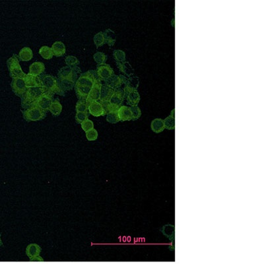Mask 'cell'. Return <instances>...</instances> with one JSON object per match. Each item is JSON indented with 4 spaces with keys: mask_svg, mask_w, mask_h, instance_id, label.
<instances>
[{
    "mask_svg": "<svg viewBox=\"0 0 264 264\" xmlns=\"http://www.w3.org/2000/svg\"><path fill=\"white\" fill-rule=\"evenodd\" d=\"M97 77L95 70L88 71L80 75L74 87L79 100H86Z\"/></svg>",
    "mask_w": 264,
    "mask_h": 264,
    "instance_id": "1",
    "label": "cell"
},
{
    "mask_svg": "<svg viewBox=\"0 0 264 264\" xmlns=\"http://www.w3.org/2000/svg\"><path fill=\"white\" fill-rule=\"evenodd\" d=\"M81 73L79 67L65 66L58 71L57 77L60 86L64 92L71 90L77 80V75Z\"/></svg>",
    "mask_w": 264,
    "mask_h": 264,
    "instance_id": "2",
    "label": "cell"
},
{
    "mask_svg": "<svg viewBox=\"0 0 264 264\" xmlns=\"http://www.w3.org/2000/svg\"><path fill=\"white\" fill-rule=\"evenodd\" d=\"M46 92V89L42 87L27 88L25 94L20 98L22 108L24 109L29 108L30 105L35 102Z\"/></svg>",
    "mask_w": 264,
    "mask_h": 264,
    "instance_id": "3",
    "label": "cell"
},
{
    "mask_svg": "<svg viewBox=\"0 0 264 264\" xmlns=\"http://www.w3.org/2000/svg\"><path fill=\"white\" fill-rule=\"evenodd\" d=\"M40 77L42 87L45 88L46 91L50 92L52 95L57 94L59 95L64 96L65 92L61 89L57 79L53 75L49 74L41 75Z\"/></svg>",
    "mask_w": 264,
    "mask_h": 264,
    "instance_id": "4",
    "label": "cell"
},
{
    "mask_svg": "<svg viewBox=\"0 0 264 264\" xmlns=\"http://www.w3.org/2000/svg\"><path fill=\"white\" fill-rule=\"evenodd\" d=\"M124 98V92L123 89L119 88L114 90V93L108 102L103 105L106 113L112 111H118L120 107L122 106Z\"/></svg>",
    "mask_w": 264,
    "mask_h": 264,
    "instance_id": "5",
    "label": "cell"
},
{
    "mask_svg": "<svg viewBox=\"0 0 264 264\" xmlns=\"http://www.w3.org/2000/svg\"><path fill=\"white\" fill-rule=\"evenodd\" d=\"M8 70L9 71L10 76L13 79H22L25 78L26 74L23 71L21 67L19 64V60L16 54H13L11 57L7 61Z\"/></svg>",
    "mask_w": 264,
    "mask_h": 264,
    "instance_id": "6",
    "label": "cell"
},
{
    "mask_svg": "<svg viewBox=\"0 0 264 264\" xmlns=\"http://www.w3.org/2000/svg\"><path fill=\"white\" fill-rule=\"evenodd\" d=\"M23 118L26 122H37L44 119L46 116V112L42 110L38 106H33L25 110L22 111Z\"/></svg>",
    "mask_w": 264,
    "mask_h": 264,
    "instance_id": "7",
    "label": "cell"
},
{
    "mask_svg": "<svg viewBox=\"0 0 264 264\" xmlns=\"http://www.w3.org/2000/svg\"><path fill=\"white\" fill-rule=\"evenodd\" d=\"M53 96L54 95L46 91L35 102H34L33 104L30 105L29 108L31 107V106H38V107L41 108L42 110L45 112L49 111L50 106L53 101Z\"/></svg>",
    "mask_w": 264,
    "mask_h": 264,
    "instance_id": "8",
    "label": "cell"
},
{
    "mask_svg": "<svg viewBox=\"0 0 264 264\" xmlns=\"http://www.w3.org/2000/svg\"><path fill=\"white\" fill-rule=\"evenodd\" d=\"M101 81L97 77L95 79L93 85L91 88V90L87 96L86 101L87 102L88 105L92 101H98L100 100L101 92L102 87Z\"/></svg>",
    "mask_w": 264,
    "mask_h": 264,
    "instance_id": "9",
    "label": "cell"
},
{
    "mask_svg": "<svg viewBox=\"0 0 264 264\" xmlns=\"http://www.w3.org/2000/svg\"><path fill=\"white\" fill-rule=\"evenodd\" d=\"M96 75H97V78L101 81H106L108 79L114 75V71L113 70L110 66L108 64H104L101 66H97Z\"/></svg>",
    "mask_w": 264,
    "mask_h": 264,
    "instance_id": "10",
    "label": "cell"
},
{
    "mask_svg": "<svg viewBox=\"0 0 264 264\" xmlns=\"http://www.w3.org/2000/svg\"><path fill=\"white\" fill-rule=\"evenodd\" d=\"M128 78L123 75H114L105 81V85L114 90L120 88L122 85L125 84Z\"/></svg>",
    "mask_w": 264,
    "mask_h": 264,
    "instance_id": "11",
    "label": "cell"
},
{
    "mask_svg": "<svg viewBox=\"0 0 264 264\" xmlns=\"http://www.w3.org/2000/svg\"><path fill=\"white\" fill-rule=\"evenodd\" d=\"M11 87L13 92L15 95L21 98L26 91V87L25 83V81L22 79H13L11 83Z\"/></svg>",
    "mask_w": 264,
    "mask_h": 264,
    "instance_id": "12",
    "label": "cell"
},
{
    "mask_svg": "<svg viewBox=\"0 0 264 264\" xmlns=\"http://www.w3.org/2000/svg\"><path fill=\"white\" fill-rule=\"evenodd\" d=\"M88 110L89 114H91L95 117H99V116L106 115L105 109L100 102L98 101H92L89 104Z\"/></svg>",
    "mask_w": 264,
    "mask_h": 264,
    "instance_id": "13",
    "label": "cell"
},
{
    "mask_svg": "<svg viewBox=\"0 0 264 264\" xmlns=\"http://www.w3.org/2000/svg\"><path fill=\"white\" fill-rule=\"evenodd\" d=\"M139 84V77L135 75H132V76L129 77L128 79H127L126 82L125 83V87L123 88V92H124V97L129 93L130 92L137 91Z\"/></svg>",
    "mask_w": 264,
    "mask_h": 264,
    "instance_id": "14",
    "label": "cell"
},
{
    "mask_svg": "<svg viewBox=\"0 0 264 264\" xmlns=\"http://www.w3.org/2000/svg\"><path fill=\"white\" fill-rule=\"evenodd\" d=\"M114 89L108 87L107 85H106L105 84L102 85L101 97H100V100H99L101 103L102 105H104L107 103V102H108L113 93H114Z\"/></svg>",
    "mask_w": 264,
    "mask_h": 264,
    "instance_id": "15",
    "label": "cell"
},
{
    "mask_svg": "<svg viewBox=\"0 0 264 264\" xmlns=\"http://www.w3.org/2000/svg\"><path fill=\"white\" fill-rule=\"evenodd\" d=\"M120 121L125 122L132 120V113L129 106H122L118 110Z\"/></svg>",
    "mask_w": 264,
    "mask_h": 264,
    "instance_id": "16",
    "label": "cell"
},
{
    "mask_svg": "<svg viewBox=\"0 0 264 264\" xmlns=\"http://www.w3.org/2000/svg\"><path fill=\"white\" fill-rule=\"evenodd\" d=\"M44 71H45V66L44 63L40 61H36L30 66L29 74L39 77L44 73Z\"/></svg>",
    "mask_w": 264,
    "mask_h": 264,
    "instance_id": "17",
    "label": "cell"
},
{
    "mask_svg": "<svg viewBox=\"0 0 264 264\" xmlns=\"http://www.w3.org/2000/svg\"><path fill=\"white\" fill-rule=\"evenodd\" d=\"M41 251H42V248L39 244L33 243V244H30L27 246L26 248V254L30 259H32L40 256Z\"/></svg>",
    "mask_w": 264,
    "mask_h": 264,
    "instance_id": "18",
    "label": "cell"
},
{
    "mask_svg": "<svg viewBox=\"0 0 264 264\" xmlns=\"http://www.w3.org/2000/svg\"><path fill=\"white\" fill-rule=\"evenodd\" d=\"M26 88L40 87H42L39 77H36L30 74H26L25 78L24 79Z\"/></svg>",
    "mask_w": 264,
    "mask_h": 264,
    "instance_id": "19",
    "label": "cell"
},
{
    "mask_svg": "<svg viewBox=\"0 0 264 264\" xmlns=\"http://www.w3.org/2000/svg\"><path fill=\"white\" fill-rule=\"evenodd\" d=\"M116 66H117L119 70L126 76L129 77L134 75V70L128 61H124V62L122 63L116 62Z\"/></svg>",
    "mask_w": 264,
    "mask_h": 264,
    "instance_id": "20",
    "label": "cell"
},
{
    "mask_svg": "<svg viewBox=\"0 0 264 264\" xmlns=\"http://www.w3.org/2000/svg\"><path fill=\"white\" fill-rule=\"evenodd\" d=\"M51 49L52 50L54 56L56 57L63 56L66 52V46H65L64 44L60 41H57V42H54L52 44Z\"/></svg>",
    "mask_w": 264,
    "mask_h": 264,
    "instance_id": "21",
    "label": "cell"
},
{
    "mask_svg": "<svg viewBox=\"0 0 264 264\" xmlns=\"http://www.w3.org/2000/svg\"><path fill=\"white\" fill-rule=\"evenodd\" d=\"M127 103L131 106H137L140 101V95L138 91L130 92L126 96Z\"/></svg>",
    "mask_w": 264,
    "mask_h": 264,
    "instance_id": "22",
    "label": "cell"
},
{
    "mask_svg": "<svg viewBox=\"0 0 264 264\" xmlns=\"http://www.w3.org/2000/svg\"><path fill=\"white\" fill-rule=\"evenodd\" d=\"M33 53L32 50L29 47H25L20 50L19 54V60L22 61H29L32 60Z\"/></svg>",
    "mask_w": 264,
    "mask_h": 264,
    "instance_id": "23",
    "label": "cell"
},
{
    "mask_svg": "<svg viewBox=\"0 0 264 264\" xmlns=\"http://www.w3.org/2000/svg\"><path fill=\"white\" fill-rule=\"evenodd\" d=\"M151 128L155 133H159L162 132L165 129L164 120L161 118H155L152 121L151 124Z\"/></svg>",
    "mask_w": 264,
    "mask_h": 264,
    "instance_id": "24",
    "label": "cell"
},
{
    "mask_svg": "<svg viewBox=\"0 0 264 264\" xmlns=\"http://www.w3.org/2000/svg\"><path fill=\"white\" fill-rule=\"evenodd\" d=\"M49 111L55 116H58L60 115L61 111H62V106H61L59 99L56 98L53 100L52 104L50 106Z\"/></svg>",
    "mask_w": 264,
    "mask_h": 264,
    "instance_id": "25",
    "label": "cell"
},
{
    "mask_svg": "<svg viewBox=\"0 0 264 264\" xmlns=\"http://www.w3.org/2000/svg\"><path fill=\"white\" fill-rule=\"evenodd\" d=\"M104 34V40H105V43H106L108 44L109 46H112L114 45V44L116 42V35L114 32L111 29H106L105 31L103 33Z\"/></svg>",
    "mask_w": 264,
    "mask_h": 264,
    "instance_id": "26",
    "label": "cell"
},
{
    "mask_svg": "<svg viewBox=\"0 0 264 264\" xmlns=\"http://www.w3.org/2000/svg\"><path fill=\"white\" fill-rule=\"evenodd\" d=\"M39 54L45 60H50L54 56L53 52L52 49H51V48L47 46H44L41 47L40 49L39 50Z\"/></svg>",
    "mask_w": 264,
    "mask_h": 264,
    "instance_id": "27",
    "label": "cell"
},
{
    "mask_svg": "<svg viewBox=\"0 0 264 264\" xmlns=\"http://www.w3.org/2000/svg\"><path fill=\"white\" fill-rule=\"evenodd\" d=\"M94 43L97 48H99L102 46H103L105 44V40L103 32H99L97 34H96L93 38Z\"/></svg>",
    "mask_w": 264,
    "mask_h": 264,
    "instance_id": "28",
    "label": "cell"
},
{
    "mask_svg": "<svg viewBox=\"0 0 264 264\" xmlns=\"http://www.w3.org/2000/svg\"><path fill=\"white\" fill-rule=\"evenodd\" d=\"M88 103L86 100H79L76 104L75 110L76 112H88Z\"/></svg>",
    "mask_w": 264,
    "mask_h": 264,
    "instance_id": "29",
    "label": "cell"
},
{
    "mask_svg": "<svg viewBox=\"0 0 264 264\" xmlns=\"http://www.w3.org/2000/svg\"><path fill=\"white\" fill-rule=\"evenodd\" d=\"M93 58L98 66H101L106 63L107 60V56L102 52H97L94 54Z\"/></svg>",
    "mask_w": 264,
    "mask_h": 264,
    "instance_id": "30",
    "label": "cell"
},
{
    "mask_svg": "<svg viewBox=\"0 0 264 264\" xmlns=\"http://www.w3.org/2000/svg\"><path fill=\"white\" fill-rule=\"evenodd\" d=\"M113 56L117 62H124L126 61V54L121 50H115L113 52Z\"/></svg>",
    "mask_w": 264,
    "mask_h": 264,
    "instance_id": "31",
    "label": "cell"
},
{
    "mask_svg": "<svg viewBox=\"0 0 264 264\" xmlns=\"http://www.w3.org/2000/svg\"><path fill=\"white\" fill-rule=\"evenodd\" d=\"M163 232L168 238L173 239L174 237V227L172 225H166L163 227Z\"/></svg>",
    "mask_w": 264,
    "mask_h": 264,
    "instance_id": "32",
    "label": "cell"
},
{
    "mask_svg": "<svg viewBox=\"0 0 264 264\" xmlns=\"http://www.w3.org/2000/svg\"><path fill=\"white\" fill-rule=\"evenodd\" d=\"M106 120L111 123H116L120 122L118 111H112L107 113V114H106Z\"/></svg>",
    "mask_w": 264,
    "mask_h": 264,
    "instance_id": "33",
    "label": "cell"
},
{
    "mask_svg": "<svg viewBox=\"0 0 264 264\" xmlns=\"http://www.w3.org/2000/svg\"><path fill=\"white\" fill-rule=\"evenodd\" d=\"M164 127L167 129H174L175 128V119L172 116L166 117L164 120Z\"/></svg>",
    "mask_w": 264,
    "mask_h": 264,
    "instance_id": "34",
    "label": "cell"
},
{
    "mask_svg": "<svg viewBox=\"0 0 264 264\" xmlns=\"http://www.w3.org/2000/svg\"><path fill=\"white\" fill-rule=\"evenodd\" d=\"M65 61L67 64V66L69 67H76L79 64V61L77 60V58L73 56H68L65 59Z\"/></svg>",
    "mask_w": 264,
    "mask_h": 264,
    "instance_id": "35",
    "label": "cell"
},
{
    "mask_svg": "<svg viewBox=\"0 0 264 264\" xmlns=\"http://www.w3.org/2000/svg\"><path fill=\"white\" fill-rule=\"evenodd\" d=\"M89 112H76L75 114V120L78 123H81L82 122H85L89 119Z\"/></svg>",
    "mask_w": 264,
    "mask_h": 264,
    "instance_id": "36",
    "label": "cell"
},
{
    "mask_svg": "<svg viewBox=\"0 0 264 264\" xmlns=\"http://www.w3.org/2000/svg\"><path fill=\"white\" fill-rule=\"evenodd\" d=\"M129 107L132 113V120L134 121L136 120L139 119L141 115V109L139 108V106L137 105L133 106H129Z\"/></svg>",
    "mask_w": 264,
    "mask_h": 264,
    "instance_id": "37",
    "label": "cell"
},
{
    "mask_svg": "<svg viewBox=\"0 0 264 264\" xmlns=\"http://www.w3.org/2000/svg\"><path fill=\"white\" fill-rule=\"evenodd\" d=\"M81 125L82 129H83V131L85 132H87L89 131H90V130L94 129V123L91 120L89 119H87V120L82 122L81 123Z\"/></svg>",
    "mask_w": 264,
    "mask_h": 264,
    "instance_id": "38",
    "label": "cell"
},
{
    "mask_svg": "<svg viewBox=\"0 0 264 264\" xmlns=\"http://www.w3.org/2000/svg\"><path fill=\"white\" fill-rule=\"evenodd\" d=\"M98 136V132L95 129H92L90 131L86 132V138L88 141H95L97 140Z\"/></svg>",
    "mask_w": 264,
    "mask_h": 264,
    "instance_id": "39",
    "label": "cell"
},
{
    "mask_svg": "<svg viewBox=\"0 0 264 264\" xmlns=\"http://www.w3.org/2000/svg\"><path fill=\"white\" fill-rule=\"evenodd\" d=\"M30 261H35V262H39V261H41V262H43L44 261V259L41 258V257L40 256H37V257H36V258H33V259H30Z\"/></svg>",
    "mask_w": 264,
    "mask_h": 264,
    "instance_id": "40",
    "label": "cell"
},
{
    "mask_svg": "<svg viewBox=\"0 0 264 264\" xmlns=\"http://www.w3.org/2000/svg\"><path fill=\"white\" fill-rule=\"evenodd\" d=\"M3 245V242L2 241V238H1V234H0V246Z\"/></svg>",
    "mask_w": 264,
    "mask_h": 264,
    "instance_id": "41",
    "label": "cell"
}]
</instances>
